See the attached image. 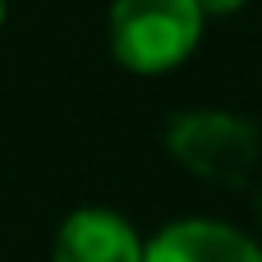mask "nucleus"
Listing matches in <instances>:
<instances>
[{
    "label": "nucleus",
    "mask_w": 262,
    "mask_h": 262,
    "mask_svg": "<svg viewBox=\"0 0 262 262\" xmlns=\"http://www.w3.org/2000/svg\"><path fill=\"white\" fill-rule=\"evenodd\" d=\"M198 37V0H115L111 9V51L134 74H166L184 64Z\"/></svg>",
    "instance_id": "1"
},
{
    "label": "nucleus",
    "mask_w": 262,
    "mask_h": 262,
    "mask_svg": "<svg viewBox=\"0 0 262 262\" xmlns=\"http://www.w3.org/2000/svg\"><path fill=\"white\" fill-rule=\"evenodd\" d=\"M166 143L180 166H189L203 180L239 184L249 180L258 161V129L230 111H184L170 120Z\"/></svg>",
    "instance_id": "2"
},
{
    "label": "nucleus",
    "mask_w": 262,
    "mask_h": 262,
    "mask_svg": "<svg viewBox=\"0 0 262 262\" xmlns=\"http://www.w3.org/2000/svg\"><path fill=\"white\" fill-rule=\"evenodd\" d=\"M143 262H262V249L221 221H175L143 249Z\"/></svg>",
    "instance_id": "3"
},
{
    "label": "nucleus",
    "mask_w": 262,
    "mask_h": 262,
    "mask_svg": "<svg viewBox=\"0 0 262 262\" xmlns=\"http://www.w3.org/2000/svg\"><path fill=\"white\" fill-rule=\"evenodd\" d=\"M55 262H143V244L124 216L106 207H83L60 226Z\"/></svg>",
    "instance_id": "4"
},
{
    "label": "nucleus",
    "mask_w": 262,
    "mask_h": 262,
    "mask_svg": "<svg viewBox=\"0 0 262 262\" xmlns=\"http://www.w3.org/2000/svg\"><path fill=\"white\" fill-rule=\"evenodd\" d=\"M244 0H198V9H203V18L207 14H230V9H239Z\"/></svg>",
    "instance_id": "5"
},
{
    "label": "nucleus",
    "mask_w": 262,
    "mask_h": 262,
    "mask_svg": "<svg viewBox=\"0 0 262 262\" xmlns=\"http://www.w3.org/2000/svg\"><path fill=\"white\" fill-rule=\"evenodd\" d=\"M0 23H5V0H0Z\"/></svg>",
    "instance_id": "6"
}]
</instances>
